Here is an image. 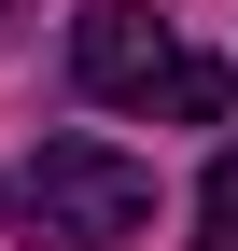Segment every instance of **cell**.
Returning <instances> with one entry per match:
<instances>
[{
  "label": "cell",
  "mask_w": 238,
  "mask_h": 251,
  "mask_svg": "<svg viewBox=\"0 0 238 251\" xmlns=\"http://www.w3.org/2000/svg\"><path fill=\"white\" fill-rule=\"evenodd\" d=\"M0 209H14L42 251H112V237L154 224V168H140V153H112V140H42V153H14Z\"/></svg>",
  "instance_id": "6da1fadb"
},
{
  "label": "cell",
  "mask_w": 238,
  "mask_h": 251,
  "mask_svg": "<svg viewBox=\"0 0 238 251\" xmlns=\"http://www.w3.org/2000/svg\"><path fill=\"white\" fill-rule=\"evenodd\" d=\"M70 70H84V98H112V112H168V126H210L224 112V70L168 42L154 0H84L70 14Z\"/></svg>",
  "instance_id": "7a4b0ae2"
},
{
  "label": "cell",
  "mask_w": 238,
  "mask_h": 251,
  "mask_svg": "<svg viewBox=\"0 0 238 251\" xmlns=\"http://www.w3.org/2000/svg\"><path fill=\"white\" fill-rule=\"evenodd\" d=\"M196 251H238V153H210V181H196Z\"/></svg>",
  "instance_id": "3957f363"
}]
</instances>
